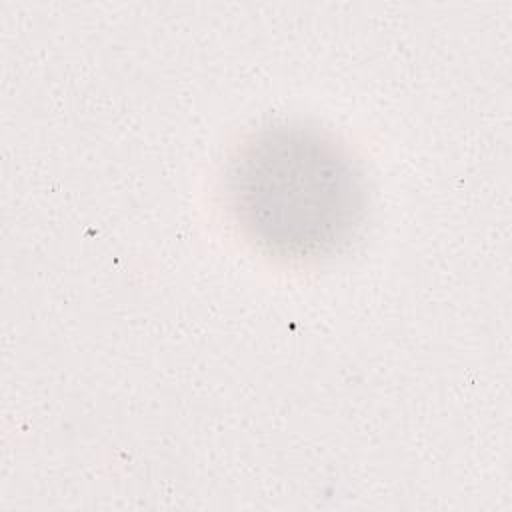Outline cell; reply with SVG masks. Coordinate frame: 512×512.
<instances>
[{
    "mask_svg": "<svg viewBox=\"0 0 512 512\" xmlns=\"http://www.w3.org/2000/svg\"><path fill=\"white\" fill-rule=\"evenodd\" d=\"M224 196L240 232L264 254L308 262L344 248L364 222L362 170L334 136L282 122L230 156Z\"/></svg>",
    "mask_w": 512,
    "mask_h": 512,
    "instance_id": "obj_1",
    "label": "cell"
}]
</instances>
